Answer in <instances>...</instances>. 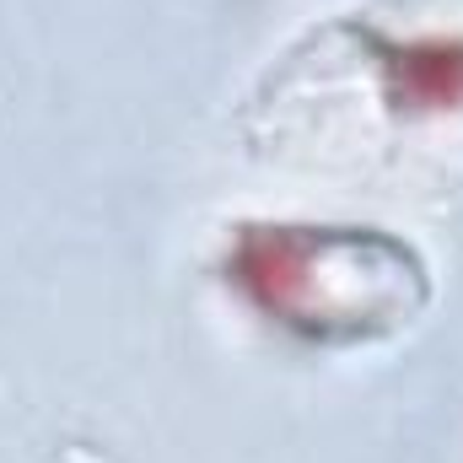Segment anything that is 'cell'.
<instances>
[{
	"instance_id": "6da1fadb",
	"label": "cell",
	"mask_w": 463,
	"mask_h": 463,
	"mask_svg": "<svg viewBox=\"0 0 463 463\" xmlns=\"http://www.w3.org/2000/svg\"><path fill=\"white\" fill-rule=\"evenodd\" d=\"M227 280L286 335L361 345L426 307V264L377 227L248 222L227 242Z\"/></svg>"
}]
</instances>
